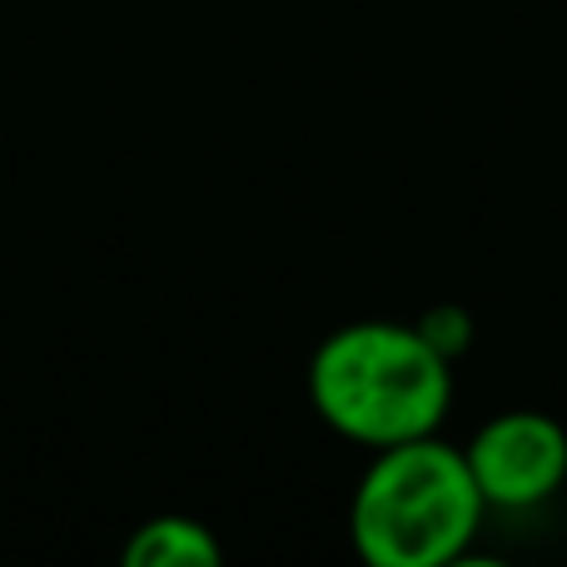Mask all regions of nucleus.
Instances as JSON below:
<instances>
[{"label": "nucleus", "instance_id": "nucleus-1", "mask_svg": "<svg viewBox=\"0 0 567 567\" xmlns=\"http://www.w3.org/2000/svg\"><path fill=\"white\" fill-rule=\"evenodd\" d=\"M309 403L339 439L359 449L429 439L453 409V359L419 323L359 319L333 329L309 359Z\"/></svg>", "mask_w": 567, "mask_h": 567}, {"label": "nucleus", "instance_id": "nucleus-2", "mask_svg": "<svg viewBox=\"0 0 567 567\" xmlns=\"http://www.w3.org/2000/svg\"><path fill=\"white\" fill-rule=\"evenodd\" d=\"M483 513L463 449L429 433L373 449L349 498V543L369 567H449L473 548Z\"/></svg>", "mask_w": 567, "mask_h": 567}, {"label": "nucleus", "instance_id": "nucleus-3", "mask_svg": "<svg viewBox=\"0 0 567 567\" xmlns=\"http://www.w3.org/2000/svg\"><path fill=\"white\" fill-rule=\"evenodd\" d=\"M488 508L528 513L567 488V429L543 409H503L463 443Z\"/></svg>", "mask_w": 567, "mask_h": 567}, {"label": "nucleus", "instance_id": "nucleus-4", "mask_svg": "<svg viewBox=\"0 0 567 567\" xmlns=\"http://www.w3.org/2000/svg\"><path fill=\"white\" fill-rule=\"evenodd\" d=\"M120 563L125 567H219L225 563V548H219L215 528L189 513H159V518H145L130 543L120 548Z\"/></svg>", "mask_w": 567, "mask_h": 567}, {"label": "nucleus", "instance_id": "nucleus-5", "mask_svg": "<svg viewBox=\"0 0 567 567\" xmlns=\"http://www.w3.org/2000/svg\"><path fill=\"white\" fill-rule=\"evenodd\" d=\"M419 329L443 359H458V353L473 343V319L458 309V303H439V309H429L419 319Z\"/></svg>", "mask_w": 567, "mask_h": 567}]
</instances>
